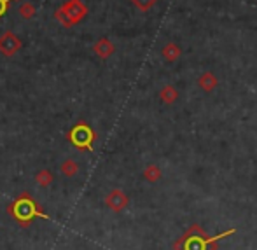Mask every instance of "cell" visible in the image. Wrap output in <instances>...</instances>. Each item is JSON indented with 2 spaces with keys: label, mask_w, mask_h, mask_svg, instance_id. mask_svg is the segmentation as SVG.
Masks as SVG:
<instances>
[{
  "label": "cell",
  "mask_w": 257,
  "mask_h": 250,
  "mask_svg": "<svg viewBox=\"0 0 257 250\" xmlns=\"http://www.w3.org/2000/svg\"><path fill=\"white\" fill-rule=\"evenodd\" d=\"M7 213L20 224L21 227H27L34 219H48V213L42 210V206L34 200L30 193H21L9 206Z\"/></svg>",
  "instance_id": "1"
},
{
  "label": "cell",
  "mask_w": 257,
  "mask_h": 250,
  "mask_svg": "<svg viewBox=\"0 0 257 250\" xmlns=\"http://www.w3.org/2000/svg\"><path fill=\"white\" fill-rule=\"evenodd\" d=\"M53 16L63 28H72L88 16V7L82 0H65L58 9H54Z\"/></svg>",
  "instance_id": "2"
},
{
  "label": "cell",
  "mask_w": 257,
  "mask_h": 250,
  "mask_svg": "<svg viewBox=\"0 0 257 250\" xmlns=\"http://www.w3.org/2000/svg\"><path fill=\"white\" fill-rule=\"evenodd\" d=\"M67 140L74 147H77L79 151H93V144L96 140V133L93 132V128L88 122L81 121L77 124H74L70 128V132L67 133Z\"/></svg>",
  "instance_id": "3"
},
{
  "label": "cell",
  "mask_w": 257,
  "mask_h": 250,
  "mask_svg": "<svg viewBox=\"0 0 257 250\" xmlns=\"http://www.w3.org/2000/svg\"><path fill=\"white\" fill-rule=\"evenodd\" d=\"M21 48H23V41H21L13 30L4 32L2 37H0V53H2L4 56L13 58L18 51H21Z\"/></svg>",
  "instance_id": "4"
},
{
  "label": "cell",
  "mask_w": 257,
  "mask_h": 250,
  "mask_svg": "<svg viewBox=\"0 0 257 250\" xmlns=\"http://www.w3.org/2000/svg\"><path fill=\"white\" fill-rule=\"evenodd\" d=\"M105 205L110 208L112 212H122L128 206V196L122 193L121 189H112L110 193L105 196Z\"/></svg>",
  "instance_id": "5"
},
{
  "label": "cell",
  "mask_w": 257,
  "mask_h": 250,
  "mask_svg": "<svg viewBox=\"0 0 257 250\" xmlns=\"http://www.w3.org/2000/svg\"><path fill=\"white\" fill-rule=\"evenodd\" d=\"M115 51V48H114V44H112L108 39H98V41L93 44V53L96 54L98 58H102V60H107L108 56H110L112 53Z\"/></svg>",
  "instance_id": "6"
},
{
  "label": "cell",
  "mask_w": 257,
  "mask_h": 250,
  "mask_svg": "<svg viewBox=\"0 0 257 250\" xmlns=\"http://www.w3.org/2000/svg\"><path fill=\"white\" fill-rule=\"evenodd\" d=\"M79 170H81L79 168V163L72 158H67L65 161H61V165H60L61 175L67 177V179H72V177L79 175Z\"/></svg>",
  "instance_id": "7"
},
{
  "label": "cell",
  "mask_w": 257,
  "mask_h": 250,
  "mask_svg": "<svg viewBox=\"0 0 257 250\" xmlns=\"http://www.w3.org/2000/svg\"><path fill=\"white\" fill-rule=\"evenodd\" d=\"M35 182L39 184L41 187H49L54 182V175L49 168H41L37 173H35Z\"/></svg>",
  "instance_id": "8"
},
{
  "label": "cell",
  "mask_w": 257,
  "mask_h": 250,
  "mask_svg": "<svg viewBox=\"0 0 257 250\" xmlns=\"http://www.w3.org/2000/svg\"><path fill=\"white\" fill-rule=\"evenodd\" d=\"M18 14H20L23 20H34L35 14H37V7L32 2H23L20 6V9H18Z\"/></svg>",
  "instance_id": "9"
},
{
  "label": "cell",
  "mask_w": 257,
  "mask_h": 250,
  "mask_svg": "<svg viewBox=\"0 0 257 250\" xmlns=\"http://www.w3.org/2000/svg\"><path fill=\"white\" fill-rule=\"evenodd\" d=\"M132 2L135 4V6L139 7L140 11H147L156 2V0H132Z\"/></svg>",
  "instance_id": "10"
},
{
  "label": "cell",
  "mask_w": 257,
  "mask_h": 250,
  "mask_svg": "<svg viewBox=\"0 0 257 250\" xmlns=\"http://www.w3.org/2000/svg\"><path fill=\"white\" fill-rule=\"evenodd\" d=\"M9 6H11L9 0H0V18L6 16L7 11H9Z\"/></svg>",
  "instance_id": "11"
},
{
  "label": "cell",
  "mask_w": 257,
  "mask_h": 250,
  "mask_svg": "<svg viewBox=\"0 0 257 250\" xmlns=\"http://www.w3.org/2000/svg\"><path fill=\"white\" fill-rule=\"evenodd\" d=\"M9 2H18V0H9Z\"/></svg>",
  "instance_id": "12"
}]
</instances>
